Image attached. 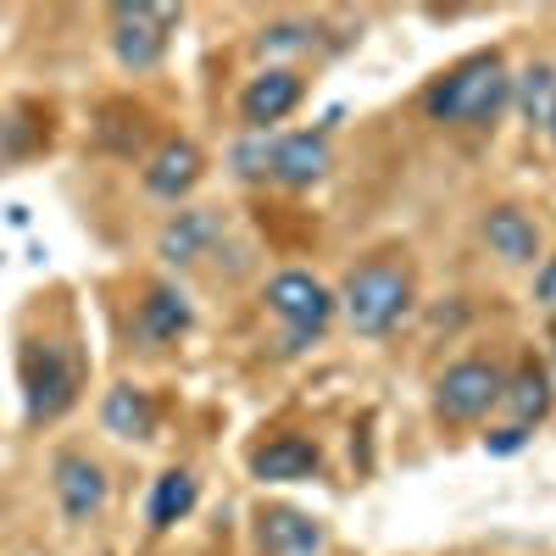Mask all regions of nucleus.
Segmentation results:
<instances>
[{"mask_svg": "<svg viewBox=\"0 0 556 556\" xmlns=\"http://www.w3.org/2000/svg\"><path fill=\"white\" fill-rule=\"evenodd\" d=\"M513 101V67L501 62V51H479L468 62H456L445 78L429 84L424 112L434 123H456V128H484L501 117V106Z\"/></svg>", "mask_w": 556, "mask_h": 556, "instance_id": "f257e3e1", "label": "nucleus"}, {"mask_svg": "<svg viewBox=\"0 0 556 556\" xmlns=\"http://www.w3.org/2000/svg\"><path fill=\"white\" fill-rule=\"evenodd\" d=\"M17 374H23L28 424H56V417L73 412V401L84 390V356L67 340H23Z\"/></svg>", "mask_w": 556, "mask_h": 556, "instance_id": "f03ea898", "label": "nucleus"}, {"mask_svg": "<svg viewBox=\"0 0 556 556\" xmlns=\"http://www.w3.org/2000/svg\"><path fill=\"white\" fill-rule=\"evenodd\" d=\"M334 306L345 312V323H351L356 334L379 340V334H390L395 323L412 312V278H406V267H395V262H362L345 285H340Z\"/></svg>", "mask_w": 556, "mask_h": 556, "instance_id": "7ed1b4c3", "label": "nucleus"}, {"mask_svg": "<svg viewBox=\"0 0 556 556\" xmlns=\"http://www.w3.org/2000/svg\"><path fill=\"white\" fill-rule=\"evenodd\" d=\"M178 23H184V12L162 7V0H117L112 7V56L128 73H156L167 62Z\"/></svg>", "mask_w": 556, "mask_h": 556, "instance_id": "20e7f679", "label": "nucleus"}, {"mask_svg": "<svg viewBox=\"0 0 556 556\" xmlns=\"http://www.w3.org/2000/svg\"><path fill=\"white\" fill-rule=\"evenodd\" d=\"M267 312L285 323V351H306L312 340H323V329H329L334 295L323 290L312 273L285 267V273L267 278Z\"/></svg>", "mask_w": 556, "mask_h": 556, "instance_id": "39448f33", "label": "nucleus"}, {"mask_svg": "<svg viewBox=\"0 0 556 556\" xmlns=\"http://www.w3.org/2000/svg\"><path fill=\"white\" fill-rule=\"evenodd\" d=\"M501 395H506V374H501L495 362L468 356V362H456V367H445V374H440L434 412L445 417V424H479V417H490L501 406Z\"/></svg>", "mask_w": 556, "mask_h": 556, "instance_id": "423d86ee", "label": "nucleus"}, {"mask_svg": "<svg viewBox=\"0 0 556 556\" xmlns=\"http://www.w3.org/2000/svg\"><path fill=\"white\" fill-rule=\"evenodd\" d=\"M51 490H56V506L67 523H96L112 501V479L96 456L84 451H56L51 462Z\"/></svg>", "mask_w": 556, "mask_h": 556, "instance_id": "0eeeda50", "label": "nucleus"}, {"mask_svg": "<svg viewBox=\"0 0 556 556\" xmlns=\"http://www.w3.org/2000/svg\"><path fill=\"white\" fill-rule=\"evenodd\" d=\"M301 96H306V84H301L295 67H267V73H256V78L245 84L240 117H245L251 134H267L273 123H285V117L301 106Z\"/></svg>", "mask_w": 556, "mask_h": 556, "instance_id": "6e6552de", "label": "nucleus"}, {"mask_svg": "<svg viewBox=\"0 0 556 556\" xmlns=\"http://www.w3.org/2000/svg\"><path fill=\"white\" fill-rule=\"evenodd\" d=\"M201 173H206V156H201L195 139H162L139 178H146V190H151L156 201H173V206H178V201L201 184Z\"/></svg>", "mask_w": 556, "mask_h": 556, "instance_id": "1a4fd4ad", "label": "nucleus"}, {"mask_svg": "<svg viewBox=\"0 0 556 556\" xmlns=\"http://www.w3.org/2000/svg\"><path fill=\"white\" fill-rule=\"evenodd\" d=\"M329 162H334V151H329V134H323V128L285 134V139H273V167H267V178L285 184V190H312V184L329 173Z\"/></svg>", "mask_w": 556, "mask_h": 556, "instance_id": "9d476101", "label": "nucleus"}, {"mask_svg": "<svg viewBox=\"0 0 556 556\" xmlns=\"http://www.w3.org/2000/svg\"><path fill=\"white\" fill-rule=\"evenodd\" d=\"M317 473H323V451L301 434H278L251 451V479H262V484H301Z\"/></svg>", "mask_w": 556, "mask_h": 556, "instance_id": "9b49d317", "label": "nucleus"}, {"mask_svg": "<svg viewBox=\"0 0 556 556\" xmlns=\"http://www.w3.org/2000/svg\"><path fill=\"white\" fill-rule=\"evenodd\" d=\"M217 235H223V217L212 206H190L156 235V256L173 262V267H190V262H201L217 245Z\"/></svg>", "mask_w": 556, "mask_h": 556, "instance_id": "f8f14e48", "label": "nucleus"}, {"mask_svg": "<svg viewBox=\"0 0 556 556\" xmlns=\"http://www.w3.org/2000/svg\"><path fill=\"white\" fill-rule=\"evenodd\" d=\"M190 323H195V312H190V301H184V290L151 285L146 301H139V312H134V334L146 345H173V340L190 334Z\"/></svg>", "mask_w": 556, "mask_h": 556, "instance_id": "ddd939ff", "label": "nucleus"}, {"mask_svg": "<svg viewBox=\"0 0 556 556\" xmlns=\"http://www.w3.org/2000/svg\"><path fill=\"white\" fill-rule=\"evenodd\" d=\"M101 424L112 440H151L156 424H162V412L151 401V390H139V384H112L106 401H101Z\"/></svg>", "mask_w": 556, "mask_h": 556, "instance_id": "4468645a", "label": "nucleus"}, {"mask_svg": "<svg viewBox=\"0 0 556 556\" xmlns=\"http://www.w3.org/2000/svg\"><path fill=\"white\" fill-rule=\"evenodd\" d=\"M256 534H262V551H267V556H323V529H317V518L295 513V506H267Z\"/></svg>", "mask_w": 556, "mask_h": 556, "instance_id": "2eb2a0df", "label": "nucleus"}, {"mask_svg": "<svg viewBox=\"0 0 556 556\" xmlns=\"http://www.w3.org/2000/svg\"><path fill=\"white\" fill-rule=\"evenodd\" d=\"M484 245L501 256V262H513V267H529L540 256V223L518 206H495L484 217Z\"/></svg>", "mask_w": 556, "mask_h": 556, "instance_id": "dca6fc26", "label": "nucleus"}, {"mask_svg": "<svg viewBox=\"0 0 556 556\" xmlns=\"http://www.w3.org/2000/svg\"><path fill=\"white\" fill-rule=\"evenodd\" d=\"M195 501H201V479L190 468H167L156 484H151V501H146V518L151 529H173L195 513Z\"/></svg>", "mask_w": 556, "mask_h": 556, "instance_id": "f3484780", "label": "nucleus"}, {"mask_svg": "<svg viewBox=\"0 0 556 556\" xmlns=\"http://www.w3.org/2000/svg\"><path fill=\"white\" fill-rule=\"evenodd\" d=\"M551 379H545V367H534V362H523L518 374H506V395H501V406L513 412V424H523V429H534L540 417L551 412Z\"/></svg>", "mask_w": 556, "mask_h": 556, "instance_id": "a211bd4d", "label": "nucleus"}, {"mask_svg": "<svg viewBox=\"0 0 556 556\" xmlns=\"http://www.w3.org/2000/svg\"><path fill=\"white\" fill-rule=\"evenodd\" d=\"M513 101H518L529 128H551V117H556V62H529L513 78Z\"/></svg>", "mask_w": 556, "mask_h": 556, "instance_id": "6ab92c4d", "label": "nucleus"}, {"mask_svg": "<svg viewBox=\"0 0 556 556\" xmlns=\"http://www.w3.org/2000/svg\"><path fill=\"white\" fill-rule=\"evenodd\" d=\"M228 162H235V173H240V178H267V167H273V139H267V134L240 139V146L228 151Z\"/></svg>", "mask_w": 556, "mask_h": 556, "instance_id": "aec40b11", "label": "nucleus"}, {"mask_svg": "<svg viewBox=\"0 0 556 556\" xmlns=\"http://www.w3.org/2000/svg\"><path fill=\"white\" fill-rule=\"evenodd\" d=\"M312 28L306 23H267L262 28V51H306Z\"/></svg>", "mask_w": 556, "mask_h": 556, "instance_id": "412c9836", "label": "nucleus"}, {"mask_svg": "<svg viewBox=\"0 0 556 556\" xmlns=\"http://www.w3.org/2000/svg\"><path fill=\"white\" fill-rule=\"evenodd\" d=\"M523 445H529V429H523V424H501V429L484 434V451H490V456H513V451H523Z\"/></svg>", "mask_w": 556, "mask_h": 556, "instance_id": "4be33fe9", "label": "nucleus"}, {"mask_svg": "<svg viewBox=\"0 0 556 556\" xmlns=\"http://www.w3.org/2000/svg\"><path fill=\"white\" fill-rule=\"evenodd\" d=\"M534 301L556 317V256H545V267L534 273Z\"/></svg>", "mask_w": 556, "mask_h": 556, "instance_id": "5701e85b", "label": "nucleus"}, {"mask_svg": "<svg viewBox=\"0 0 556 556\" xmlns=\"http://www.w3.org/2000/svg\"><path fill=\"white\" fill-rule=\"evenodd\" d=\"M545 134H551V146H556V117H551V128H545Z\"/></svg>", "mask_w": 556, "mask_h": 556, "instance_id": "b1692460", "label": "nucleus"}, {"mask_svg": "<svg viewBox=\"0 0 556 556\" xmlns=\"http://www.w3.org/2000/svg\"><path fill=\"white\" fill-rule=\"evenodd\" d=\"M545 379H551V395H556V374H545Z\"/></svg>", "mask_w": 556, "mask_h": 556, "instance_id": "393cba45", "label": "nucleus"}]
</instances>
